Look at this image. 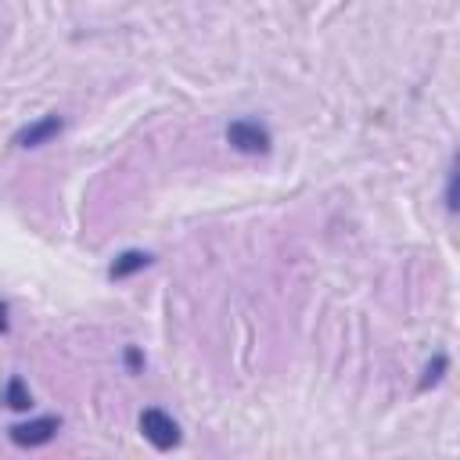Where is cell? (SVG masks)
I'll use <instances>...</instances> for the list:
<instances>
[{
  "label": "cell",
  "instance_id": "obj_8",
  "mask_svg": "<svg viewBox=\"0 0 460 460\" xmlns=\"http://www.w3.org/2000/svg\"><path fill=\"white\" fill-rule=\"evenodd\" d=\"M446 208L453 212L456 208V172L449 169V176H446Z\"/></svg>",
  "mask_w": 460,
  "mask_h": 460
},
{
  "label": "cell",
  "instance_id": "obj_5",
  "mask_svg": "<svg viewBox=\"0 0 460 460\" xmlns=\"http://www.w3.org/2000/svg\"><path fill=\"white\" fill-rule=\"evenodd\" d=\"M151 262H155V255H151V252L126 248V252H122V255H115V262L108 266V277H111V280H126V277H133V273L147 270Z\"/></svg>",
  "mask_w": 460,
  "mask_h": 460
},
{
  "label": "cell",
  "instance_id": "obj_4",
  "mask_svg": "<svg viewBox=\"0 0 460 460\" xmlns=\"http://www.w3.org/2000/svg\"><path fill=\"white\" fill-rule=\"evenodd\" d=\"M65 129V119L58 115V111H47V115H40L36 122H29V126H22L18 133H14V147H43V144H50L58 133Z\"/></svg>",
  "mask_w": 460,
  "mask_h": 460
},
{
  "label": "cell",
  "instance_id": "obj_1",
  "mask_svg": "<svg viewBox=\"0 0 460 460\" xmlns=\"http://www.w3.org/2000/svg\"><path fill=\"white\" fill-rule=\"evenodd\" d=\"M226 144H230L234 151H241V155H270L273 133H270V126L259 122V119H234V122L226 126Z\"/></svg>",
  "mask_w": 460,
  "mask_h": 460
},
{
  "label": "cell",
  "instance_id": "obj_9",
  "mask_svg": "<svg viewBox=\"0 0 460 460\" xmlns=\"http://www.w3.org/2000/svg\"><path fill=\"white\" fill-rule=\"evenodd\" d=\"M126 367H129V370H140V367H144V356H140V349H137V345H129V349H126Z\"/></svg>",
  "mask_w": 460,
  "mask_h": 460
},
{
  "label": "cell",
  "instance_id": "obj_7",
  "mask_svg": "<svg viewBox=\"0 0 460 460\" xmlns=\"http://www.w3.org/2000/svg\"><path fill=\"white\" fill-rule=\"evenodd\" d=\"M446 367H449V359H446V356H435V359L424 367V377L417 381V392H428L431 385H438V381H442V374H446Z\"/></svg>",
  "mask_w": 460,
  "mask_h": 460
},
{
  "label": "cell",
  "instance_id": "obj_3",
  "mask_svg": "<svg viewBox=\"0 0 460 460\" xmlns=\"http://www.w3.org/2000/svg\"><path fill=\"white\" fill-rule=\"evenodd\" d=\"M58 431H61V417L43 413V417H32V420H22V424H11L7 438H11L14 446H22V449H40V446L54 442V438H58Z\"/></svg>",
  "mask_w": 460,
  "mask_h": 460
},
{
  "label": "cell",
  "instance_id": "obj_10",
  "mask_svg": "<svg viewBox=\"0 0 460 460\" xmlns=\"http://www.w3.org/2000/svg\"><path fill=\"white\" fill-rule=\"evenodd\" d=\"M11 327V320H7V302H0V334Z\"/></svg>",
  "mask_w": 460,
  "mask_h": 460
},
{
  "label": "cell",
  "instance_id": "obj_2",
  "mask_svg": "<svg viewBox=\"0 0 460 460\" xmlns=\"http://www.w3.org/2000/svg\"><path fill=\"white\" fill-rule=\"evenodd\" d=\"M140 435L158 449V453H169V449H176L180 446V424L165 413V410H158V406H147V410H140Z\"/></svg>",
  "mask_w": 460,
  "mask_h": 460
},
{
  "label": "cell",
  "instance_id": "obj_6",
  "mask_svg": "<svg viewBox=\"0 0 460 460\" xmlns=\"http://www.w3.org/2000/svg\"><path fill=\"white\" fill-rule=\"evenodd\" d=\"M4 402L11 406V410H29L32 406V392H29V385L14 374V377H7V385H4Z\"/></svg>",
  "mask_w": 460,
  "mask_h": 460
}]
</instances>
